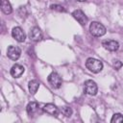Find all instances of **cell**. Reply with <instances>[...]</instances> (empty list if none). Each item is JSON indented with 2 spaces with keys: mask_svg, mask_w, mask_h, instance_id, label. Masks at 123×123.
I'll return each mask as SVG.
<instances>
[{
  "mask_svg": "<svg viewBox=\"0 0 123 123\" xmlns=\"http://www.w3.org/2000/svg\"><path fill=\"white\" fill-rule=\"evenodd\" d=\"M1 10L4 13L6 14H10L12 12V6L10 4V2L8 0H2V3H1Z\"/></svg>",
  "mask_w": 123,
  "mask_h": 123,
  "instance_id": "14",
  "label": "cell"
},
{
  "mask_svg": "<svg viewBox=\"0 0 123 123\" xmlns=\"http://www.w3.org/2000/svg\"><path fill=\"white\" fill-rule=\"evenodd\" d=\"M61 112H62L64 116L69 117V116H71L73 111H72V109H71L70 107H68V106H64V107H62V109H61Z\"/></svg>",
  "mask_w": 123,
  "mask_h": 123,
  "instance_id": "15",
  "label": "cell"
},
{
  "mask_svg": "<svg viewBox=\"0 0 123 123\" xmlns=\"http://www.w3.org/2000/svg\"><path fill=\"white\" fill-rule=\"evenodd\" d=\"M50 8L52 10H55V11H58V12H65V10L63 9V7H62L60 5H51Z\"/></svg>",
  "mask_w": 123,
  "mask_h": 123,
  "instance_id": "17",
  "label": "cell"
},
{
  "mask_svg": "<svg viewBox=\"0 0 123 123\" xmlns=\"http://www.w3.org/2000/svg\"><path fill=\"white\" fill-rule=\"evenodd\" d=\"M47 79H48V82L52 87H54V88H60L61 87L62 81L61 76L58 73H56V72L50 73Z\"/></svg>",
  "mask_w": 123,
  "mask_h": 123,
  "instance_id": "4",
  "label": "cell"
},
{
  "mask_svg": "<svg viewBox=\"0 0 123 123\" xmlns=\"http://www.w3.org/2000/svg\"><path fill=\"white\" fill-rule=\"evenodd\" d=\"M30 38L34 41H39L42 38V32L40 31V29L38 27H34L31 29L30 33H29Z\"/></svg>",
  "mask_w": 123,
  "mask_h": 123,
  "instance_id": "10",
  "label": "cell"
},
{
  "mask_svg": "<svg viewBox=\"0 0 123 123\" xmlns=\"http://www.w3.org/2000/svg\"><path fill=\"white\" fill-rule=\"evenodd\" d=\"M72 15H73V17L81 25H86L87 23V17H86V15L85 14V12L83 11H81V10H75L72 12Z\"/></svg>",
  "mask_w": 123,
  "mask_h": 123,
  "instance_id": "8",
  "label": "cell"
},
{
  "mask_svg": "<svg viewBox=\"0 0 123 123\" xmlns=\"http://www.w3.org/2000/svg\"><path fill=\"white\" fill-rule=\"evenodd\" d=\"M97 90H98V87H97V85L94 81L92 80H87L85 82L84 84V91L88 94V95H95L97 93Z\"/></svg>",
  "mask_w": 123,
  "mask_h": 123,
  "instance_id": "3",
  "label": "cell"
},
{
  "mask_svg": "<svg viewBox=\"0 0 123 123\" xmlns=\"http://www.w3.org/2000/svg\"><path fill=\"white\" fill-rule=\"evenodd\" d=\"M89 31L90 34L94 37H102L106 34V28L103 24L97 21H93L89 25Z\"/></svg>",
  "mask_w": 123,
  "mask_h": 123,
  "instance_id": "2",
  "label": "cell"
},
{
  "mask_svg": "<svg viewBox=\"0 0 123 123\" xmlns=\"http://www.w3.org/2000/svg\"><path fill=\"white\" fill-rule=\"evenodd\" d=\"M86 66L92 73H99L103 69V62L94 58H88L86 62Z\"/></svg>",
  "mask_w": 123,
  "mask_h": 123,
  "instance_id": "1",
  "label": "cell"
},
{
  "mask_svg": "<svg viewBox=\"0 0 123 123\" xmlns=\"http://www.w3.org/2000/svg\"><path fill=\"white\" fill-rule=\"evenodd\" d=\"M37 110H38V104L37 102H30L27 105V108H26V111H27L29 115L35 114L37 111Z\"/></svg>",
  "mask_w": 123,
  "mask_h": 123,
  "instance_id": "12",
  "label": "cell"
},
{
  "mask_svg": "<svg viewBox=\"0 0 123 123\" xmlns=\"http://www.w3.org/2000/svg\"><path fill=\"white\" fill-rule=\"evenodd\" d=\"M77 1H79V2H85V1H86V0H77Z\"/></svg>",
  "mask_w": 123,
  "mask_h": 123,
  "instance_id": "19",
  "label": "cell"
},
{
  "mask_svg": "<svg viewBox=\"0 0 123 123\" xmlns=\"http://www.w3.org/2000/svg\"><path fill=\"white\" fill-rule=\"evenodd\" d=\"M28 87H29V91L31 94H36V92L37 91L38 87H39V83L37 81V80H32L29 82V85H28Z\"/></svg>",
  "mask_w": 123,
  "mask_h": 123,
  "instance_id": "13",
  "label": "cell"
},
{
  "mask_svg": "<svg viewBox=\"0 0 123 123\" xmlns=\"http://www.w3.org/2000/svg\"><path fill=\"white\" fill-rule=\"evenodd\" d=\"M102 45L106 50H109L111 52L117 51L119 48V43L113 39H106L102 42Z\"/></svg>",
  "mask_w": 123,
  "mask_h": 123,
  "instance_id": "7",
  "label": "cell"
},
{
  "mask_svg": "<svg viewBox=\"0 0 123 123\" xmlns=\"http://www.w3.org/2000/svg\"><path fill=\"white\" fill-rule=\"evenodd\" d=\"M20 55H21V50H20L19 47L13 46V45H11V46L8 47V49H7V56L11 60H12V61L18 60Z\"/></svg>",
  "mask_w": 123,
  "mask_h": 123,
  "instance_id": "5",
  "label": "cell"
},
{
  "mask_svg": "<svg viewBox=\"0 0 123 123\" xmlns=\"http://www.w3.org/2000/svg\"><path fill=\"white\" fill-rule=\"evenodd\" d=\"M42 111H43L45 113L49 114V115H57L58 112H59L58 108H57L55 105H53V104H46V105L42 108Z\"/></svg>",
  "mask_w": 123,
  "mask_h": 123,
  "instance_id": "11",
  "label": "cell"
},
{
  "mask_svg": "<svg viewBox=\"0 0 123 123\" xmlns=\"http://www.w3.org/2000/svg\"><path fill=\"white\" fill-rule=\"evenodd\" d=\"M24 71H25V68L22 65L15 63L11 68V75L13 78H19V77L22 76V74L24 73Z\"/></svg>",
  "mask_w": 123,
  "mask_h": 123,
  "instance_id": "9",
  "label": "cell"
},
{
  "mask_svg": "<svg viewBox=\"0 0 123 123\" xmlns=\"http://www.w3.org/2000/svg\"><path fill=\"white\" fill-rule=\"evenodd\" d=\"M12 36L18 42H23L26 38V35L20 27H14L12 31Z\"/></svg>",
  "mask_w": 123,
  "mask_h": 123,
  "instance_id": "6",
  "label": "cell"
},
{
  "mask_svg": "<svg viewBox=\"0 0 123 123\" xmlns=\"http://www.w3.org/2000/svg\"><path fill=\"white\" fill-rule=\"evenodd\" d=\"M111 123H121L123 122V115L121 113H114L111 119Z\"/></svg>",
  "mask_w": 123,
  "mask_h": 123,
  "instance_id": "16",
  "label": "cell"
},
{
  "mask_svg": "<svg viewBox=\"0 0 123 123\" xmlns=\"http://www.w3.org/2000/svg\"><path fill=\"white\" fill-rule=\"evenodd\" d=\"M122 65H123V63L120 62V61H116L114 63H113V67L115 68V69H120L121 67H122Z\"/></svg>",
  "mask_w": 123,
  "mask_h": 123,
  "instance_id": "18",
  "label": "cell"
}]
</instances>
